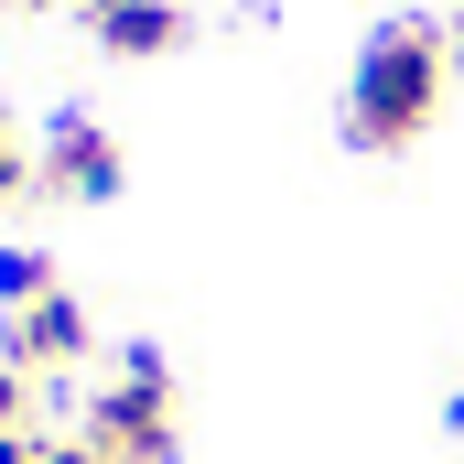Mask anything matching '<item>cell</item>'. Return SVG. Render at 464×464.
<instances>
[{"label": "cell", "instance_id": "obj_10", "mask_svg": "<svg viewBox=\"0 0 464 464\" xmlns=\"http://www.w3.org/2000/svg\"><path fill=\"white\" fill-rule=\"evenodd\" d=\"M109 11H119V0H87V22H109Z\"/></svg>", "mask_w": 464, "mask_h": 464}, {"label": "cell", "instance_id": "obj_7", "mask_svg": "<svg viewBox=\"0 0 464 464\" xmlns=\"http://www.w3.org/2000/svg\"><path fill=\"white\" fill-rule=\"evenodd\" d=\"M22 184H33V162H22V140H11V119H0V206H11Z\"/></svg>", "mask_w": 464, "mask_h": 464}, {"label": "cell", "instance_id": "obj_6", "mask_svg": "<svg viewBox=\"0 0 464 464\" xmlns=\"http://www.w3.org/2000/svg\"><path fill=\"white\" fill-rule=\"evenodd\" d=\"M44 292H54V259H44V248H0V303L22 314V303H44Z\"/></svg>", "mask_w": 464, "mask_h": 464}, {"label": "cell", "instance_id": "obj_1", "mask_svg": "<svg viewBox=\"0 0 464 464\" xmlns=\"http://www.w3.org/2000/svg\"><path fill=\"white\" fill-rule=\"evenodd\" d=\"M443 76H454V33L443 22H378L356 54V98H346V140L356 151H411L443 119Z\"/></svg>", "mask_w": 464, "mask_h": 464}, {"label": "cell", "instance_id": "obj_9", "mask_svg": "<svg viewBox=\"0 0 464 464\" xmlns=\"http://www.w3.org/2000/svg\"><path fill=\"white\" fill-rule=\"evenodd\" d=\"M44 464H98V443H44Z\"/></svg>", "mask_w": 464, "mask_h": 464}, {"label": "cell", "instance_id": "obj_2", "mask_svg": "<svg viewBox=\"0 0 464 464\" xmlns=\"http://www.w3.org/2000/svg\"><path fill=\"white\" fill-rule=\"evenodd\" d=\"M87 443H98V464H173V378L151 346H130L119 378L87 400Z\"/></svg>", "mask_w": 464, "mask_h": 464}, {"label": "cell", "instance_id": "obj_5", "mask_svg": "<svg viewBox=\"0 0 464 464\" xmlns=\"http://www.w3.org/2000/svg\"><path fill=\"white\" fill-rule=\"evenodd\" d=\"M98 44H109V54H173V44H184V11H173V0H119L109 22H98Z\"/></svg>", "mask_w": 464, "mask_h": 464}, {"label": "cell", "instance_id": "obj_8", "mask_svg": "<svg viewBox=\"0 0 464 464\" xmlns=\"http://www.w3.org/2000/svg\"><path fill=\"white\" fill-rule=\"evenodd\" d=\"M0 464H44V432H0Z\"/></svg>", "mask_w": 464, "mask_h": 464}, {"label": "cell", "instance_id": "obj_11", "mask_svg": "<svg viewBox=\"0 0 464 464\" xmlns=\"http://www.w3.org/2000/svg\"><path fill=\"white\" fill-rule=\"evenodd\" d=\"M11 11H44V0H11Z\"/></svg>", "mask_w": 464, "mask_h": 464}, {"label": "cell", "instance_id": "obj_4", "mask_svg": "<svg viewBox=\"0 0 464 464\" xmlns=\"http://www.w3.org/2000/svg\"><path fill=\"white\" fill-rule=\"evenodd\" d=\"M33 184H44V195H76V206H109L119 195V140L98 130V119H65V130L44 140Z\"/></svg>", "mask_w": 464, "mask_h": 464}, {"label": "cell", "instance_id": "obj_12", "mask_svg": "<svg viewBox=\"0 0 464 464\" xmlns=\"http://www.w3.org/2000/svg\"><path fill=\"white\" fill-rule=\"evenodd\" d=\"M454 44H464V11H454Z\"/></svg>", "mask_w": 464, "mask_h": 464}, {"label": "cell", "instance_id": "obj_3", "mask_svg": "<svg viewBox=\"0 0 464 464\" xmlns=\"http://www.w3.org/2000/svg\"><path fill=\"white\" fill-rule=\"evenodd\" d=\"M87 356V314L65 303V292H44V303H22L11 324H0V367H22V378H65Z\"/></svg>", "mask_w": 464, "mask_h": 464}]
</instances>
